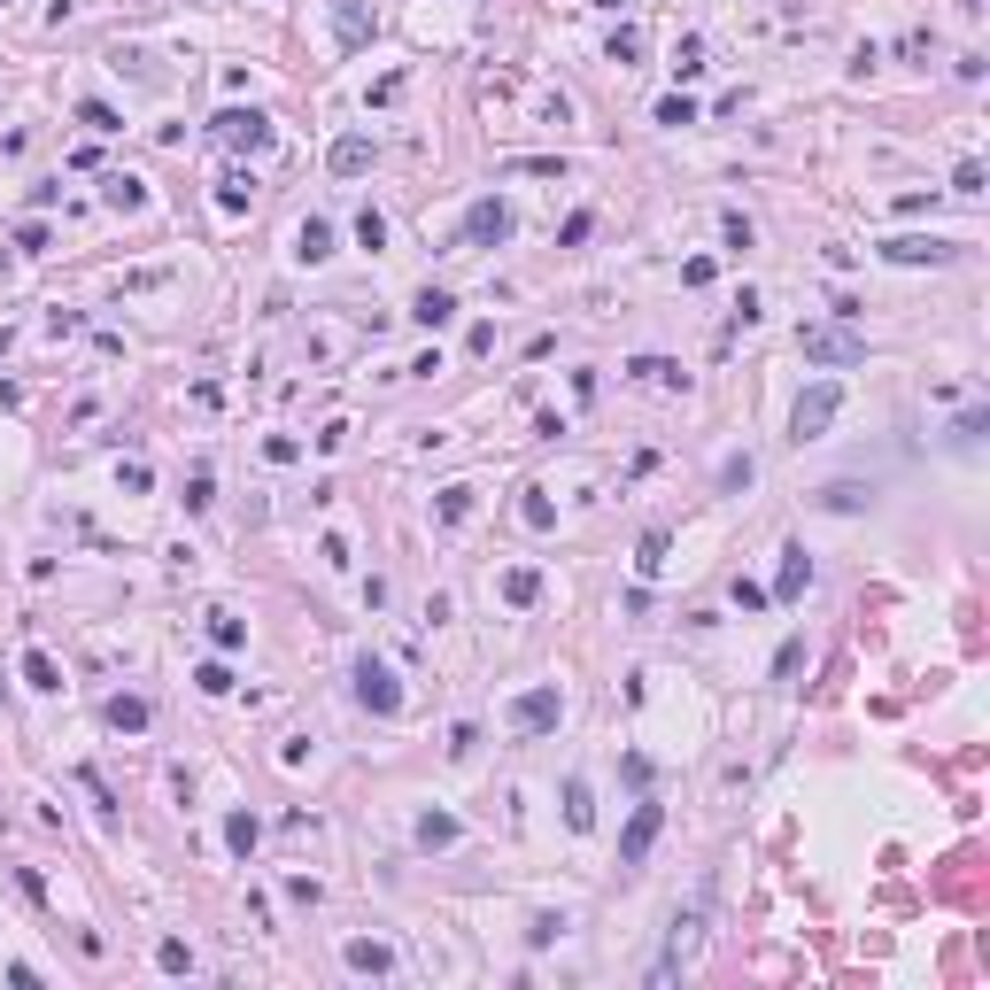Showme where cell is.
I'll return each mask as SVG.
<instances>
[{"mask_svg":"<svg viewBox=\"0 0 990 990\" xmlns=\"http://www.w3.org/2000/svg\"><path fill=\"white\" fill-rule=\"evenodd\" d=\"M797 349H805V364H859V356H867V333H859L851 318L797 325Z\"/></svg>","mask_w":990,"mask_h":990,"instance_id":"obj_1","label":"cell"},{"mask_svg":"<svg viewBox=\"0 0 990 990\" xmlns=\"http://www.w3.org/2000/svg\"><path fill=\"white\" fill-rule=\"evenodd\" d=\"M836 403H844V395H836V379L805 387V395H797V410H789V441H820V434H828V418H836Z\"/></svg>","mask_w":990,"mask_h":990,"instance_id":"obj_2","label":"cell"},{"mask_svg":"<svg viewBox=\"0 0 990 990\" xmlns=\"http://www.w3.org/2000/svg\"><path fill=\"white\" fill-rule=\"evenodd\" d=\"M697 936H704V905H689V913H673V936H666V960L650 967V983H673L681 967L697 960Z\"/></svg>","mask_w":990,"mask_h":990,"instance_id":"obj_3","label":"cell"},{"mask_svg":"<svg viewBox=\"0 0 990 990\" xmlns=\"http://www.w3.org/2000/svg\"><path fill=\"white\" fill-rule=\"evenodd\" d=\"M511 240V202L503 194H488V202L465 209V248H503Z\"/></svg>","mask_w":990,"mask_h":990,"instance_id":"obj_4","label":"cell"},{"mask_svg":"<svg viewBox=\"0 0 990 990\" xmlns=\"http://www.w3.org/2000/svg\"><path fill=\"white\" fill-rule=\"evenodd\" d=\"M209 132H217V147H271V117L263 109H225Z\"/></svg>","mask_w":990,"mask_h":990,"instance_id":"obj_5","label":"cell"},{"mask_svg":"<svg viewBox=\"0 0 990 990\" xmlns=\"http://www.w3.org/2000/svg\"><path fill=\"white\" fill-rule=\"evenodd\" d=\"M356 697L372 704L379 720H387V712H403V689H395V673L379 666V658H356Z\"/></svg>","mask_w":990,"mask_h":990,"instance_id":"obj_6","label":"cell"},{"mask_svg":"<svg viewBox=\"0 0 990 990\" xmlns=\"http://www.w3.org/2000/svg\"><path fill=\"white\" fill-rule=\"evenodd\" d=\"M658 828H666V813L642 797L635 820H627V836H619V867H642V859H650V844H658Z\"/></svg>","mask_w":990,"mask_h":990,"instance_id":"obj_7","label":"cell"},{"mask_svg":"<svg viewBox=\"0 0 990 990\" xmlns=\"http://www.w3.org/2000/svg\"><path fill=\"white\" fill-rule=\"evenodd\" d=\"M882 256L890 263H960V240H921V233H898V240H882Z\"/></svg>","mask_w":990,"mask_h":990,"instance_id":"obj_8","label":"cell"},{"mask_svg":"<svg viewBox=\"0 0 990 990\" xmlns=\"http://www.w3.org/2000/svg\"><path fill=\"white\" fill-rule=\"evenodd\" d=\"M557 712H565V697H557V689H526V697L511 704V728H519V735H542V728H557Z\"/></svg>","mask_w":990,"mask_h":990,"instance_id":"obj_9","label":"cell"},{"mask_svg":"<svg viewBox=\"0 0 990 990\" xmlns=\"http://www.w3.org/2000/svg\"><path fill=\"white\" fill-rule=\"evenodd\" d=\"M333 171H341V178H364V171H372V140H364V132L333 140Z\"/></svg>","mask_w":990,"mask_h":990,"instance_id":"obj_10","label":"cell"},{"mask_svg":"<svg viewBox=\"0 0 990 990\" xmlns=\"http://www.w3.org/2000/svg\"><path fill=\"white\" fill-rule=\"evenodd\" d=\"M217 209H225V217L256 209V178H248V171H225V178H217Z\"/></svg>","mask_w":990,"mask_h":990,"instance_id":"obj_11","label":"cell"},{"mask_svg":"<svg viewBox=\"0 0 990 990\" xmlns=\"http://www.w3.org/2000/svg\"><path fill=\"white\" fill-rule=\"evenodd\" d=\"M294 256H302V263H325V256H333V225H325V217H302V233H294Z\"/></svg>","mask_w":990,"mask_h":990,"instance_id":"obj_12","label":"cell"},{"mask_svg":"<svg viewBox=\"0 0 990 990\" xmlns=\"http://www.w3.org/2000/svg\"><path fill=\"white\" fill-rule=\"evenodd\" d=\"M101 720H109L117 735H140L147 728V697H109V704H101Z\"/></svg>","mask_w":990,"mask_h":990,"instance_id":"obj_13","label":"cell"},{"mask_svg":"<svg viewBox=\"0 0 990 990\" xmlns=\"http://www.w3.org/2000/svg\"><path fill=\"white\" fill-rule=\"evenodd\" d=\"M410 318H418V325H449V318H457V294H449V287H426L418 302H410Z\"/></svg>","mask_w":990,"mask_h":990,"instance_id":"obj_14","label":"cell"},{"mask_svg":"<svg viewBox=\"0 0 990 990\" xmlns=\"http://www.w3.org/2000/svg\"><path fill=\"white\" fill-rule=\"evenodd\" d=\"M24 681L39 689V697H55V689H62V666L47 658V650H24Z\"/></svg>","mask_w":990,"mask_h":990,"instance_id":"obj_15","label":"cell"},{"mask_svg":"<svg viewBox=\"0 0 990 990\" xmlns=\"http://www.w3.org/2000/svg\"><path fill=\"white\" fill-rule=\"evenodd\" d=\"M503 596H511V604H534V596H542V573H534V565H511V573H503Z\"/></svg>","mask_w":990,"mask_h":990,"instance_id":"obj_16","label":"cell"},{"mask_svg":"<svg viewBox=\"0 0 990 990\" xmlns=\"http://www.w3.org/2000/svg\"><path fill=\"white\" fill-rule=\"evenodd\" d=\"M627 372H635L642 387H681V364H666V356H635Z\"/></svg>","mask_w":990,"mask_h":990,"instance_id":"obj_17","label":"cell"},{"mask_svg":"<svg viewBox=\"0 0 990 990\" xmlns=\"http://www.w3.org/2000/svg\"><path fill=\"white\" fill-rule=\"evenodd\" d=\"M349 967H356V975H387V967H395V952H387V944H364V936H356V944H349Z\"/></svg>","mask_w":990,"mask_h":990,"instance_id":"obj_18","label":"cell"},{"mask_svg":"<svg viewBox=\"0 0 990 990\" xmlns=\"http://www.w3.org/2000/svg\"><path fill=\"white\" fill-rule=\"evenodd\" d=\"M782 557H789V565H782V588H774V596L789 604V596H805V581H813V565H805V550H782Z\"/></svg>","mask_w":990,"mask_h":990,"instance_id":"obj_19","label":"cell"},{"mask_svg":"<svg viewBox=\"0 0 990 990\" xmlns=\"http://www.w3.org/2000/svg\"><path fill=\"white\" fill-rule=\"evenodd\" d=\"M704 55H712L704 39H681V47H673V78H704Z\"/></svg>","mask_w":990,"mask_h":990,"instance_id":"obj_20","label":"cell"},{"mask_svg":"<svg viewBox=\"0 0 990 990\" xmlns=\"http://www.w3.org/2000/svg\"><path fill=\"white\" fill-rule=\"evenodd\" d=\"M333 16H341V39H364V31H372V16H364V0H333Z\"/></svg>","mask_w":990,"mask_h":990,"instance_id":"obj_21","label":"cell"},{"mask_svg":"<svg viewBox=\"0 0 990 990\" xmlns=\"http://www.w3.org/2000/svg\"><path fill=\"white\" fill-rule=\"evenodd\" d=\"M78 124H86V132H124V117L109 101H78Z\"/></svg>","mask_w":990,"mask_h":990,"instance_id":"obj_22","label":"cell"},{"mask_svg":"<svg viewBox=\"0 0 990 990\" xmlns=\"http://www.w3.org/2000/svg\"><path fill=\"white\" fill-rule=\"evenodd\" d=\"M101 186H109V202H117V209H140V202H147V194H140V178H132V171H109Z\"/></svg>","mask_w":990,"mask_h":990,"instance_id":"obj_23","label":"cell"},{"mask_svg":"<svg viewBox=\"0 0 990 990\" xmlns=\"http://www.w3.org/2000/svg\"><path fill=\"white\" fill-rule=\"evenodd\" d=\"M596 805H588V782H565V828H588Z\"/></svg>","mask_w":990,"mask_h":990,"instance_id":"obj_24","label":"cell"},{"mask_svg":"<svg viewBox=\"0 0 990 990\" xmlns=\"http://www.w3.org/2000/svg\"><path fill=\"white\" fill-rule=\"evenodd\" d=\"M635 573L650 581V573H666V534H642V550H635Z\"/></svg>","mask_w":990,"mask_h":990,"instance_id":"obj_25","label":"cell"},{"mask_svg":"<svg viewBox=\"0 0 990 990\" xmlns=\"http://www.w3.org/2000/svg\"><path fill=\"white\" fill-rule=\"evenodd\" d=\"M418 844H426V851H434V844H457V820H449V813H426V820H418Z\"/></svg>","mask_w":990,"mask_h":990,"instance_id":"obj_26","label":"cell"},{"mask_svg":"<svg viewBox=\"0 0 990 990\" xmlns=\"http://www.w3.org/2000/svg\"><path fill=\"white\" fill-rule=\"evenodd\" d=\"M658 124H673V132L697 124V101H689V93H666V101H658Z\"/></svg>","mask_w":990,"mask_h":990,"instance_id":"obj_27","label":"cell"},{"mask_svg":"<svg viewBox=\"0 0 990 990\" xmlns=\"http://www.w3.org/2000/svg\"><path fill=\"white\" fill-rule=\"evenodd\" d=\"M256 836H263L256 813H233V820H225V844H233V851H256Z\"/></svg>","mask_w":990,"mask_h":990,"instance_id":"obj_28","label":"cell"},{"mask_svg":"<svg viewBox=\"0 0 990 990\" xmlns=\"http://www.w3.org/2000/svg\"><path fill=\"white\" fill-rule=\"evenodd\" d=\"M604 55H612L619 70H627V62L642 55V31H635V24H619V31H612V47H604Z\"/></svg>","mask_w":990,"mask_h":990,"instance_id":"obj_29","label":"cell"},{"mask_svg":"<svg viewBox=\"0 0 990 990\" xmlns=\"http://www.w3.org/2000/svg\"><path fill=\"white\" fill-rule=\"evenodd\" d=\"M209 642H217V650H240V619L233 612H209Z\"/></svg>","mask_w":990,"mask_h":990,"instance_id":"obj_30","label":"cell"},{"mask_svg":"<svg viewBox=\"0 0 990 990\" xmlns=\"http://www.w3.org/2000/svg\"><path fill=\"white\" fill-rule=\"evenodd\" d=\"M356 240H364V248H387V217H379V209H364V217H356Z\"/></svg>","mask_w":990,"mask_h":990,"instance_id":"obj_31","label":"cell"},{"mask_svg":"<svg viewBox=\"0 0 990 990\" xmlns=\"http://www.w3.org/2000/svg\"><path fill=\"white\" fill-rule=\"evenodd\" d=\"M751 480H758L751 457H728V465H720V488H751Z\"/></svg>","mask_w":990,"mask_h":990,"instance_id":"obj_32","label":"cell"},{"mask_svg":"<svg viewBox=\"0 0 990 990\" xmlns=\"http://www.w3.org/2000/svg\"><path fill=\"white\" fill-rule=\"evenodd\" d=\"M952 194H967V202H975V194H983V163H960V171H952Z\"/></svg>","mask_w":990,"mask_h":990,"instance_id":"obj_33","label":"cell"},{"mask_svg":"<svg viewBox=\"0 0 990 990\" xmlns=\"http://www.w3.org/2000/svg\"><path fill=\"white\" fill-rule=\"evenodd\" d=\"M720 233H728V248H751V217H743V209H728V217H720Z\"/></svg>","mask_w":990,"mask_h":990,"instance_id":"obj_34","label":"cell"},{"mask_svg":"<svg viewBox=\"0 0 990 990\" xmlns=\"http://www.w3.org/2000/svg\"><path fill=\"white\" fill-rule=\"evenodd\" d=\"M465 511H472V488H441V519L457 526V519H465Z\"/></svg>","mask_w":990,"mask_h":990,"instance_id":"obj_35","label":"cell"},{"mask_svg":"<svg viewBox=\"0 0 990 990\" xmlns=\"http://www.w3.org/2000/svg\"><path fill=\"white\" fill-rule=\"evenodd\" d=\"M209 495H217V480H209V472H194V480H186V511H209Z\"/></svg>","mask_w":990,"mask_h":990,"instance_id":"obj_36","label":"cell"},{"mask_svg":"<svg viewBox=\"0 0 990 990\" xmlns=\"http://www.w3.org/2000/svg\"><path fill=\"white\" fill-rule=\"evenodd\" d=\"M859 503H867V488H851V480H836V488H828V511H859Z\"/></svg>","mask_w":990,"mask_h":990,"instance_id":"obj_37","label":"cell"},{"mask_svg":"<svg viewBox=\"0 0 990 990\" xmlns=\"http://www.w3.org/2000/svg\"><path fill=\"white\" fill-rule=\"evenodd\" d=\"M735 612H766V588H758V581H735Z\"/></svg>","mask_w":990,"mask_h":990,"instance_id":"obj_38","label":"cell"},{"mask_svg":"<svg viewBox=\"0 0 990 990\" xmlns=\"http://www.w3.org/2000/svg\"><path fill=\"white\" fill-rule=\"evenodd\" d=\"M0 8H8V0H0Z\"/></svg>","mask_w":990,"mask_h":990,"instance_id":"obj_39","label":"cell"}]
</instances>
